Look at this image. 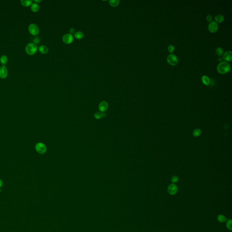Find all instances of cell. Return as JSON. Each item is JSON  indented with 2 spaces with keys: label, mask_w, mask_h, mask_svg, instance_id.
Returning <instances> with one entry per match:
<instances>
[{
  "label": "cell",
  "mask_w": 232,
  "mask_h": 232,
  "mask_svg": "<svg viewBox=\"0 0 232 232\" xmlns=\"http://www.w3.org/2000/svg\"><path fill=\"white\" fill-rule=\"evenodd\" d=\"M208 30L210 32L214 33L217 32L219 29V25L215 21H212L208 25Z\"/></svg>",
  "instance_id": "8992f818"
},
{
  "label": "cell",
  "mask_w": 232,
  "mask_h": 232,
  "mask_svg": "<svg viewBox=\"0 0 232 232\" xmlns=\"http://www.w3.org/2000/svg\"><path fill=\"white\" fill-rule=\"evenodd\" d=\"M75 30L73 28H71L70 29V30H69V34L70 35H71L73 36V34H75Z\"/></svg>",
  "instance_id": "83f0119b"
},
{
  "label": "cell",
  "mask_w": 232,
  "mask_h": 232,
  "mask_svg": "<svg viewBox=\"0 0 232 232\" xmlns=\"http://www.w3.org/2000/svg\"><path fill=\"white\" fill-rule=\"evenodd\" d=\"M34 1H35V2L36 3L38 4V3H40V2H41L42 1V0H35Z\"/></svg>",
  "instance_id": "f546056e"
},
{
  "label": "cell",
  "mask_w": 232,
  "mask_h": 232,
  "mask_svg": "<svg viewBox=\"0 0 232 232\" xmlns=\"http://www.w3.org/2000/svg\"><path fill=\"white\" fill-rule=\"evenodd\" d=\"M2 185H3V182L1 179H0V188L1 187Z\"/></svg>",
  "instance_id": "4dcf8cb0"
},
{
  "label": "cell",
  "mask_w": 232,
  "mask_h": 232,
  "mask_svg": "<svg viewBox=\"0 0 232 232\" xmlns=\"http://www.w3.org/2000/svg\"><path fill=\"white\" fill-rule=\"evenodd\" d=\"M175 46L173 45H171L168 46V50L169 52L170 53H172L175 50Z\"/></svg>",
  "instance_id": "d4e9b609"
},
{
  "label": "cell",
  "mask_w": 232,
  "mask_h": 232,
  "mask_svg": "<svg viewBox=\"0 0 232 232\" xmlns=\"http://www.w3.org/2000/svg\"><path fill=\"white\" fill-rule=\"evenodd\" d=\"M232 220H228L226 221V226L230 231L232 230Z\"/></svg>",
  "instance_id": "603a6c76"
},
{
  "label": "cell",
  "mask_w": 232,
  "mask_h": 232,
  "mask_svg": "<svg viewBox=\"0 0 232 232\" xmlns=\"http://www.w3.org/2000/svg\"><path fill=\"white\" fill-rule=\"evenodd\" d=\"M40 9V6L36 3H32L31 5V11L34 12H36L39 11Z\"/></svg>",
  "instance_id": "9a60e30c"
},
{
  "label": "cell",
  "mask_w": 232,
  "mask_h": 232,
  "mask_svg": "<svg viewBox=\"0 0 232 232\" xmlns=\"http://www.w3.org/2000/svg\"><path fill=\"white\" fill-rule=\"evenodd\" d=\"M231 69V66L230 64L226 61H223L217 66V70L219 73L220 74H225L227 73Z\"/></svg>",
  "instance_id": "6da1fadb"
},
{
  "label": "cell",
  "mask_w": 232,
  "mask_h": 232,
  "mask_svg": "<svg viewBox=\"0 0 232 232\" xmlns=\"http://www.w3.org/2000/svg\"><path fill=\"white\" fill-rule=\"evenodd\" d=\"M167 63L171 66H175L178 63L179 59L178 57L175 54H171L168 55L167 57Z\"/></svg>",
  "instance_id": "3957f363"
},
{
  "label": "cell",
  "mask_w": 232,
  "mask_h": 232,
  "mask_svg": "<svg viewBox=\"0 0 232 232\" xmlns=\"http://www.w3.org/2000/svg\"><path fill=\"white\" fill-rule=\"evenodd\" d=\"M201 80L204 85L208 86L210 84V79L206 75H203L201 77Z\"/></svg>",
  "instance_id": "4fadbf2b"
},
{
  "label": "cell",
  "mask_w": 232,
  "mask_h": 232,
  "mask_svg": "<svg viewBox=\"0 0 232 232\" xmlns=\"http://www.w3.org/2000/svg\"><path fill=\"white\" fill-rule=\"evenodd\" d=\"M38 49L36 44L33 43H28L25 46V51L29 55H34L36 53Z\"/></svg>",
  "instance_id": "7a4b0ae2"
},
{
  "label": "cell",
  "mask_w": 232,
  "mask_h": 232,
  "mask_svg": "<svg viewBox=\"0 0 232 232\" xmlns=\"http://www.w3.org/2000/svg\"><path fill=\"white\" fill-rule=\"evenodd\" d=\"M8 70L6 67L2 65L0 66V77L1 78H5L8 76Z\"/></svg>",
  "instance_id": "9c48e42d"
},
{
  "label": "cell",
  "mask_w": 232,
  "mask_h": 232,
  "mask_svg": "<svg viewBox=\"0 0 232 232\" xmlns=\"http://www.w3.org/2000/svg\"><path fill=\"white\" fill-rule=\"evenodd\" d=\"M108 107V103L106 101H102L101 102L98 106L99 110L101 112H105Z\"/></svg>",
  "instance_id": "8fae6325"
},
{
  "label": "cell",
  "mask_w": 232,
  "mask_h": 232,
  "mask_svg": "<svg viewBox=\"0 0 232 232\" xmlns=\"http://www.w3.org/2000/svg\"><path fill=\"white\" fill-rule=\"evenodd\" d=\"M8 57L6 55H2L0 57V62L3 65H5L8 62Z\"/></svg>",
  "instance_id": "2e32d148"
},
{
  "label": "cell",
  "mask_w": 232,
  "mask_h": 232,
  "mask_svg": "<svg viewBox=\"0 0 232 232\" xmlns=\"http://www.w3.org/2000/svg\"><path fill=\"white\" fill-rule=\"evenodd\" d=\"M223 59L226 62H231L232 60V52L231 51H227L224 53Z\"/></svg>",
  "instance_id": "30bf717a"
},
{
  "label": "cell",
  "mask_w": 232,
  "mask_h": 232,
  "mask_svg": "<svg viewBox=\"0 0 232 232\" xmlns=\"http://www.w3.org/2000/svg\"><path fill=\"white\" fill-rule=\"evenodd\" d=\"M39 51L41 52V53L43 54H46V53H48V51H49V49H48V48L45 46V45H41L39 47Z\"/></svg>",
  "instance_id": "5bb4252c"
},
{
  "label": "cell",
  "mask_w": 232,
  "mask_h": 232,
  "mask_svg": "<svg viewBox=\"0 0 232 232\" xmlns=\"http://www.w3.org/2000/svg\"><path fill=\"white\" fill-rule=\"evenodd\" d=\"M218 61H219V62H223V60H224V59H223V58H222V57H219V58H218Z\"/></svg>",
  "instance_id": "f1b7e54d"
},
{
  "label": "cell",
  "mask_w": 232,
  "mask_h": 232,
  "mask_svg": "<svg viewBox=\"0 0 232 232\" xmlns=\"http://www.w3.org/2000/svg\"><path fill=\"white\" fill-rule=\"evenodd\" d=\"M28 30L29 32L33 36L37 35L40 31L39 27L37 24H30L28 27Z\"/></svg>",
  "instance_id": "277c9868"
},
{
  "label": "cell",
  "mask_w": 232,
  "mask_h": 232,
  "mask_svg": "<svg viewBox=\"0 0 232 232\" xmlns=\"http://www.w3.org/2000/svg\"><path fill=\"white\" fill-rule=\"evenodd\" d=\"M217 220L220 223H224L226 222V221H227V220L226 217L224 215L219 214L217 217Z\"/></svg>",
  "instance_id": "d6986e66"
},
{
  "label": "cell",
  "mask_w": 232,
  "mask_h": 232,
  "mask_svg": "<svg viewBox=\"0 0 232 232\" xmlns=\"http://www.w3.org/2000/svg\"><path fill=\"white\" fill-rule=\"evenodd\" d=\"M178 190V189L177 186L174 184H172L168 188V192L170 195L173 196L175 195L177 193Z\"/></svg>",
  "instance_id": "ba28073f"
},
{
  "label": "cell",
  "mask_w": 232,
  "mask_h": 232,
  "mask_svg": "<svg viewBox=\"0 0 232 232\" xmlns=\"http://www.w3.org/2000/svg\"><path fill=\"white\" fill-rule=\"evenodd\" d=\"M206 20L208 21V22H211L213 20V17L211 15H208L206 16Z\"/></svg>",
  "instance_id": "4316f807"
},
{
  "label": "cell",
  "mask_w": 232,
  "mask_h": 232,
  "mask_svg": "<svg viewBox=\"0 0 232 232\" xmlns=\"http://www.w3.org/2000/svg\"><path fill=\"white\" fill-rule=\"evenodd\" d=\"M106 116V113L105 112H97L94 114L95 118L99 119L102 118V117H105Z\"/></svg>",
  "instance_id": "ac0fdd59"
},
{
  "label": "cell",
  "mask_w": 232,
  "mask_h": 232,
  "mask_svg": "<svg viewBox=\"0 0 232 232\" xmlns=\"http://www.w3.org/2000/svg\"><path fill=\"white\" fill-rule=\"evenodd\" d=\"M215 22L217 23H222L224 20V17L222 14H218L215 17Z\"/></svg>",
  "instance_id": "7c38bea8"
},
{
  "label": "cell",
  "mask_w": 232,
  "mask_h": 232,
  "mask_svg": "<svg viewBox=\"0 0 232 232\" xmlns=\"http://www.w3.org/2000/svg\"><path fill=\"white\" fill-rule=\"evenodd\" d=\"M201 131L200 129H196V130L194 131L193 134L194 137H197L199 136L201 134Z\"/></svg>",
  "instance_id": "cb8c5ba5"
},
{
  "label": "cell",
  "mask_w": 232,
  "mask_h": 232,
  "mask_svg": "<svg viewBox=\"0 0 232 232\" xmlns=\"http://www.w3.org/2000/svg\"><path fill=\"white\" fill-rule=\"evenodd\" d=\"M179 180V178L176 176H173L171 178V181L173 183H176Z\"/></svg>",
  "instance_id": "484cf974"
},
{
  "label": "cell",
  "mask_w": 232,
  "mask_h": 232,
  "mask_svg": "<svg viewBox=\"0 0 232 232\" xmlns=\"http://www.w3.org/2000/svg\"><path fill=\"white\" fill-rule=\"evenodd\" d=\"M36 151L41 154H44L46 151V147L43 143H37L35 146Z\"/></svg>",
  "instance_id": "5b68a950"
},
{
  "label": "cell",
  "mask_w": 232,
  "mask_h": 232,
  "mask_svg": "<svg viewBox=\"0 0 232 232\" xmlns=\"http://www.w3.org/2000/svg\"><path fill=\"white\" fill-rule=\"evenodd\" d=\"M120 2V1L119 0H110L109 1V3L111 6L115 7L118 6Z\"/></svg>",
  "instance_id": "44dd1931"
},
{
  "label": "cell",
  "mask_w": 232,
  "mask_h": 232,
  "mask_svg": "<svg viewBox=\"0 0 232 232\" xmlns=\"http://www.w3.org/2000/svg\"><path fill=\"white\" fill-rule=\"evenodd\" d=\"M215 53H216L217 55H218V56H219L220 57H221L224 54V50H223V49L221 47H217L216 49V50H215Z\"/></svg>",
  "instance_id": "7402d4cb"
},
{
  "label": "cell",
  "mask_w": 232,
  "mask_h": 232,
  "mask_svg": "<svg viewBox=\"0 0 232 232\" xmlns=\"http://www.w3.org/2000/svg\"><path fill=\"white\" fill-rule=\"evenodd\" d=\"M21 4L25 7H28L30 5H31L32 4V0H21L20 1Z\"/></svg>",
  "instance_id": "e0dca14e"
},
{
  "label": "cell",
  "mask_w": 232,
  "mask_h": 232,
  "mask_svg": "<svg viewBox=\"0 0 232 232\" xmlns=\"http://www.w3.org/2000/svg\"><path fill=\"white\" fill-rule=\"evenodd\" d=\"M62 41L65 44L69 45L73 42V36L70 34H65L63 36Z\"/></svg>",
  "instance_id": "52a82bcc"
},
{
  "label": "cell",
  "mask_w": 232,
  "mask_h": 232,
  "mask_svg": "<svg viewBox=\"0 0 232 232\" xmlns=\"http://www.w3.org/2000/svg\"><path fill=\"white\" fill-rule=\"evenodd\" d=\"M83 34L81 31H77L74 34V37L77 40H80L83 37Z\"/></svg>",
  "instance_id": "ffe728a7"
}]
</instances>
